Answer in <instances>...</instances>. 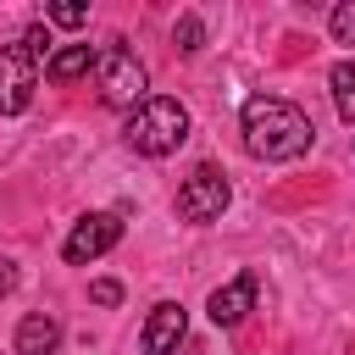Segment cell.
Here are the masks:
<instances>
[{
    "label": "cell",
    "mask_w": 355,
    "mask_h": 355,
    "mask_svg": "<svg viewBox=\"0 0 355 355\" xmlns=\"http://www.w3.org/2000/svg\"><path fill=\"white\" fill-rule=\"evenodd\" d=\"M122 239V216L116 211H89L72 233H67V244H61V255L72 261V266H89V261H100L111 244Z\"/></svg>",
    "instance_id": "8992f818"
},
{
    "label": "cell",
    "mask_w": 355,
    "mask_h": 355,
    "mask_svg": "<svg viewBox=\"0 0 355 355\" xmlns=\"http://www.w3.org/2000/svg\"><path fill=\"white\" fill-rule=\"evenodd\" d=\"M183 333H189V311L178 305V300H161L155 311H150V322H144V355H172L178 344H183Z\"/></svg>",
    "instance_id": "52a82bcc"
},
{
    "label": "cell",
    "mask_w": 355,
    "mask_h": 355,
    "mask_svg": "<svg viewBox=\"0 0 355 355\" xmlns=\"http://www.w3.org/2000/svg\"><path fill=\"white\" fill-rule=\"evenodd\" d=\"M55 344H61V322H55L50 311L22 316V327H17V355H55Z\"/></svg>",
    "instance_id": "9c48e42d"
},
{
    "label": "cell",
    "mask_w": 355,
    "mask_h": 355,
    "mask_svg": "<svg viewBox=\"0 0 355 355\" xmlns=\"http://www.w3.org/2000/svg\"><path fill=\"white\" fill-rule=\"evenodd\" d=\"M94 83H100V100H105L111 111H139V105L150 100V78H144V67L133 61V50H122V44H105V50H100Z\"/></svg>",
    "instance_id": "3957f363"
},
{
    "label": "cell",
    "mask_w": 355,
    "mask_h": 355,
    "mask_svg": "<svg viewBox=\"0 0 355 355\" xmlns=\"http://www.w3.org/2000/svg\"><path fill=\"white\" fill-rule=\"evenodd\" d=\"M227 200H233L227 178H222L216 166H194V172L183 178V189H178V216H183V222H216V216L227 211Z\"/></svg>",
    "instance_id": "277c9868"
},
{
    "label": "cell",
    "mask_w": 355,
    "mask_h": 355,
    "mask_svg": "<svg viewBox=\"0 0 355 355\" xmlns=\"http://www.w3.org/2000/svg\"><path fill=\"white\" fill-rule=\"evenodd\" d=\"M11 288H17V266H11V261H0V300H6Z\"/></svg>",
    "instance_id": "e0dca14e"
},
{
    "label": "cell",
    "mask_w": 355,
    "mask_h": 355,
    "mask_svg": "<svg viewBox=\"0 0 355 355\" xmlns=\"http://www.w3.org/2000/svg\"><path fill=\"white\" fill-rule=\"evenodd\" d=\"M183 139H189V111H183V100H172V94H150V100L128 116V144H133L139 155H172Z\"/></svg>",
    "instance_id": "7a4b0ae2"
},
{
    "label": "cell",
    "mask_w": 355,
    "mask_h": 355,
    "mask_svg": "<svg viewBox=\"0 0 355 355\" xmlns=\"http://www.w3.org/2000/svg\"><path fill=\"white\" fill-rule=\"evenodd\" d=\"M250 311H255V277H250V272H244V277H233L227 288H216V294L205 300V316H211L216 327H239Z\"/></svg>",
    "instance_id": "ba28073f"
},
{
    "label": "cell",
    "mask_w": 355,
    "mask_h": 355,
    "mask_svg": "<svg viewBox=\"0 0 355 355\" xmlns=\"http://www.w3.org/2000/svg\"><path fill=\"white\" fill-rule=\"evenodd\" d=\"M239 128H244V150H250L255 161H294V155L311 150V133H316L311 116H305L300 105L277 100V94H255V100H244Z\"/></svg>",
    "instance_id": "6da1fadb"
},
{
    "label": "cell",
    "mask_w": 355,
    "mask_h": 355,
    "mask_svg": "<svg viewBox=\"0 0 355 355\" xmlns=\"http://www.w3.org/2000/svg\"><path fill=\"white\" fill-rule=\"evenodd\" d=\"M22 44H28V55H33V61H39V55H44V61L55 55V50H50V28H39V22L22 33Z\"/></svg>",
    "instance_id": "9a60e30c"
},
{
    "label": "cell",
    "mask_w": 355,
    "mask_h": 355,
    "mask_svg": "<svg viewBox=\"0 0 355 355\" xmlns=\"http://www.w3.org/2000/svg\"><path fill=\"white\" fill-rule=\"evenodd\" d=\"M44 17H50L55 28H78V22L89 17V6H78V0H55V6H44Z\"/></svg>",
    "instance_id": "5bb4252c"
},
{
    "label": "cell",
    "mask_w": 355,
    "mask_h": 355,
    "mask_svg": "<svg viewBox=\"0 0 355 355\" xmlns=\"http://www.w3.org/2000/svg\"><path fill=\"white\" fill-rule=\"evenodd\" d=\"M172 39H178V50H183V55H194V50L205 44V22H200V17L189 11V17H178V28H172Z\"/></svg>",
    "instance_id": "7c38bea8"
},
{
    "label": "cell",
    "mask_w": 355,
    "mask_h": 355,
    "mask_svg": "<svg viewBox=\"0 0 355 355\" xmlns=\"http://www.w3.org/2000/svg\"><path fill=\"white\" fill-rule=\"evenodd\" d=\"M89 294H94V305H116V300H122V283H111V277H100V283H94Z\"/></svg>",
    "instance_id": "2e32d148"
},
{
    "label": "cell",
    "mask_w": 355,
    "mask_h": 355,
    "mask_svg": "<svg viewBox=\"0 0 355 355\" xmlns=\"http://www.w3.org/2000/svg\"><path fill=\"white\" fill-rule=\"evenodd\" d=\"M327 89H333V105H338V116H344V122H355V55H344V61L333 67Z\"/></svg>",
    "instance_id": "8fae6325"
},
{
    "label": "cell",
    "mask_w": 355,
    "mask_h": 355,
    "mask_svg": "<svg viewBox=\"0 0 355 355\" xmlns=\"http://www.w3.org/2000/svg\"><path fill=\"white\" fill-rule=\"evenodd\" d=\"M94 61H100V55H94V44H61V50L44 61V78H50V83H78Z\"/></svg>",
    "instance_id": "30bf717a"
},
{
    "label": "cell",
    "mask_w": 355,
    "mask_h": 355,
    "mask_svg": "<svg viewBox=\"0 0 355 355\" xmlns=\"http://www.w3.org/2000/svg\"><path fill=\"white\" fill-rule=\"evenodd\" d=\"M33 89H39V61H33V55H28V44L17 39V44H6V50H0V116L28 111Z\"/></svg>",
    "instance_id": "5b68a950"
},
{
    "label": "cell",
    "mask_w": 355,
    "mask_h": 355,
    "mask_svg": "<svg viewBox=\"0 0 355 355\" xmlns=\"http://www.w3.org/2000/svg\"><path fill=\"white\" fill-rule=\"evenodd\" d=\"M327 28H333V39H338V44H355V0H344V6H333V17H327Z\"/></svg>",
    "instance_id": "4fadbf2b"
}]
</instances>
